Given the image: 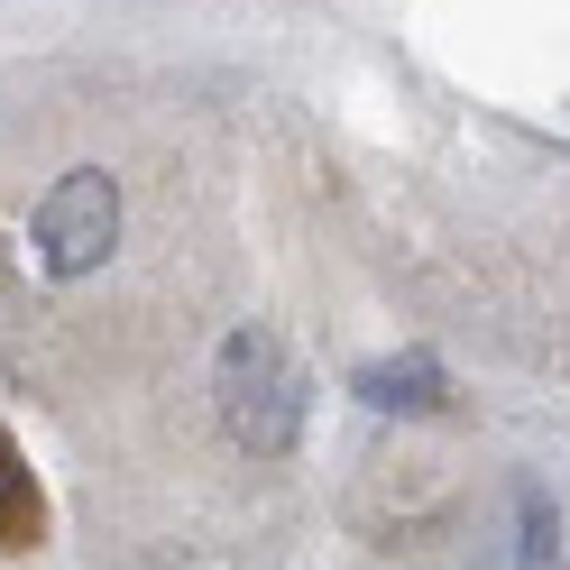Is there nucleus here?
<instances>
[{"mask_svg": "<svg viewBox=\"0 0 570 570\" xmlns=\"http://www.w3.org/2000/svg\"><path fill=\"white\" fill-rule=\"evenodd\" d=\"M212 396H222V423H230V442L239 451H295L304 433V368H295V350H285L267 323H248L222 341V368H212Z\"/></svg>", "mask_w": 570, "mask_h": 570, "instance_id": "f257e3e1", "label": "nucleus"}, {"mask_svg": "<svg viewBox=\"0 0 570 570\" xmlns=\"http://www.w3.org/2000/svg\"><path fill=\"white\" fill-rule=\"evenodd\" d=\"M38 267L47 276H92L101 258L120 248V185L101 166H75L65 185H47V203H38Z\"/></svg>", "mask_w": 570, "mask_h": 570, "instance_id": "f03ea898", "label": "nucleus"}, {"mask_svg": "<svg viewBox=\"0 0 570 570\" xmlns=\"http://www.w3.org/2000/svg\"><path fill=\"white\" fill-rule=\"evenodd\" d=\"M360 396L377 405V414H433V405H451V377L423 360H386V368H360Z\"/></svg>", "mask_w": 570, "mask_h": 570, "instance_id": "7ed1b4c3", "label": "nucleus"}, {"mask_svg": "<svg viewBox=\"0 0 570 570\" xmlns=\"http://www.w3.org/2000/svg\"><path fill=\"white\" fill-rule=\"evenodd\" d=\"M47 524V507H38V479L19 470V451L0 442V543H28V533Z\"/></svg>", "mask_w": 570, "mask_h": 570, "instance_id": "20e7f679", "label": "nucleus"}, {"mask_svg": "<svg viewBox=\"0 0 570 570\" xmlns=\"http://www.w3.org/2000/svg\"><path fill=\"white\" fill-rule=\"evenodd\" d=\"M552 552H561V515L533 497V507H524V570H552Z\"/></svg>", "mask_w": 570, "mask_h": 570, "instance_id": "39448f33", "label": "nucleus"}, {"mask_svg": "<svg viewBox=\"0 0 570 570\" xmlns=\"http://www.w3.org/2000/svg\"><path fill=\"white\" fill-rule=\"evenodd\" d=\"M0 285H10V258H0Z\"/></svg>", "mask_w": 570, "mask_h": 570, "instance_id": "423d86ee", "label": "nucleus"}]
</instances>
